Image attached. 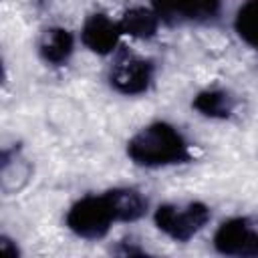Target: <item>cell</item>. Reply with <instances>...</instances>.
Masks as SVG:
<instances>
[{
    "mask_svg": "<svg viewBox=\"0 0 258 258\" xmlns=\"http://www.w3.org/2000/svg\"><path fill=\"white\" fill-rule=\"evenodd\" d=\"M127 155L141 167H167L189 161L191 147L173 125L155 121L129 139Z\"/></svg>",
    "mask_w": 258,
    "mask_h": 258,
    "instance_id": "1",
    "label": "cell"
},
{
    "mask_svg": "<svg viewBox=\"0 0 258 258\" xmlns=\"http://www.w3.org/2000/svg\"><path fill=\"white\" fill-rule=\"evenodd\" d=\"M64 222H67V228L75 236L85 238V240H101L109 234L111 226L117 220H115L107 194H101V196L89 194L77 200L69 208Z\"/></svg>",
    "mask_w": 258,
    "mask_h": 258,
    "instance_id": "2",
    "label": "cell"
},
{
    "mask_svg": "<svg viewBox=\"0 0 258 258\" xmlns=\"http://www.w3.org/2000/svg\"><path fill=\"white\" fill-rule=\"evenodd\" d=\"M210 216H212L210 208L202 202L161 204L153 214V222L157 230L163 232L173 242H187L200 230L206 228Z\"/></svg>",
    "mask_w": 258,
    "mask_h": 258,
    "instance_id": "3",
    "label": "cell"
},
{
    "mask_svg": "<svg viewBox=\"0 0 258 258\" xmlns=\"http://www.w3.org/2000/svg\"><path fill=\"white\" fill-rule=\"evenodd\" d=\"M153 81V62L131 48L119 46L113 52L109 83L121 95H141Z\"/></svg>",
    "mask_w": 258,
    "mask_h": 258,
    "instance_id": "4",
    "label": "cell"
},
{
    "mask_svg": "<svg viewBox=\"0 0 258 258\" xmlns=\"http://www.w3.org/2000/svg\"><path fill=\"white\" fill-rule=\"evenodd\" d=\"M214 248L224 256H258V218L238 216L222 222L214 234Z\"/></svg>",
    "mask_w": 258,
    "mask_h": 258,
    "instance_id": "5",
    "label": "cell"
},
{
    "mask_svg": "<svg viewBox=\"0 0 258 258\" xmlns=\"http://www.w3.org/2000/svg\"><path fill=\"white\" fill-rule=\"evenodd\" d=\"M151 8L167 24L208 22L218 16L222 0H153Z\"/></svg>",
    "mask_w": 258,
    "mask_h": 258,
    "instance_id": "6",
    "label": "cell"
},
{
    "mask_svg": "<svg viewBox=\"0 0 258 258\" xmlns=\"http://www.w3.org/2000/svg\"><path fill=\"white\" fill-rule=\"evenodd\" d=\"M123 36L119 22H115L113 18H109L103 12L91 14L83 28H81V40L83 44L95 52V54H113L119 48V38Z\"/></svg>",
    "mask_w": 258,
    "mask_h": 258,
    "instance_id": "7",
    "label": "cell"
},
{
    "mask_svg": "<svg viewBox=\"0 0 258 258\" xmlns=\"http://www.w3.org/2000/svg\"><path fill=\"white\" fill-rule=\"evenodd\" d=\"M75 50V38L67 28L52 26L42 32L38 42V54L46 64L62 67L69 62Z\"/></svg>",
    "mask_w": 258,
    "mask_h": 258,
    "instance_id": "8",
    "label": "cell"
},
{
    "mask_svg": "<svg viewBox=\"0 0 258 258\" xmlns=\"http://www.w3.org/2000/svg\"><path fill=\"white\" fill-rule=\"evenodd\" d=\"M105 194L117 222H137L147 212V198L135 187H115Z\"/></svg>",
    "mask_w": 258,
    "mask_h": 258,
    "instance_id": "9",
    "label": "cell"
},
{
    "mask_svg": "<svg viewBox=\"0 0 258 258\" xmlns=\"http://www.w3.org/2000/svg\"><path fill=\"white\" fill-rule=\"evenodd\" d=\"M191 107L210 119H226L234 113L236 109V99L232 97V93H228L226 89H206L200 91L194 101Z\"/></svg>",
    "mask_w": 258,
    "mask_h": 258,
    "instance_id": "10",
    "label": "cell"
},
{
    "mask_svg": "<svg viewBox=\"0 0 258 258\" xmlns=\"http://www.w3.org/2000/svg\"><path fill=\"white\" fill-rule=\"evenodd\" d=\"M159 24H161V18L157 16V12L153 8H143V6L127 10L119 20L121 32L131 38H151L155 36Z\"/></svg>",
    "mask_w": 258,
    "mask_h": 258,
    "instance_id": "11",
    "label": "cell"
},
{
    "mask_svg": "<svg viewBox=\"0 0 258 258\" xmlns=\"http://www.w3.org/2000/svg\"><path fill=\"white\" fill-rule=\"evenodd\" d=\"M0 175H2V189L4 194H16L20 191L28 179H30V165L16 149H4L2 151V163H0Z\"/></svg>",
    "mask_w": 258,
    "mask_h": 258,
    "instance_id": "12",
    "label": "cell"
},
{
    "mask_svg": "<svg viewBox=\"0 0 258 258\" xmlns=\"http://www.w3.org/2000/svg\"><path fill=\"white\" fill-rule=\"evenodd\" d=\"M234 26L246 44L258 48V0H246L238 8Z\"/></svg>",
    "mask_w": 258,
    "mask_h": 258,
    "instance_id": "13",
    "label": "cell"
},
{
    "mask_svg": "<svg viewBox=\"0 0 258 258\" xmlns=\"http://www.w3.org/2000/svg\"><path fill=\"white\" fill-rule=\"evenodd\" d=\"M0 252L4 256H12V258L18 256V248H16V244H12V240L8 236H2L0 238Z\"/></svg>",
    "mask_w": 258,
    "mask_h": 258,
    "instance_id": "14",
    "label": "cell"
}]
</instances>
